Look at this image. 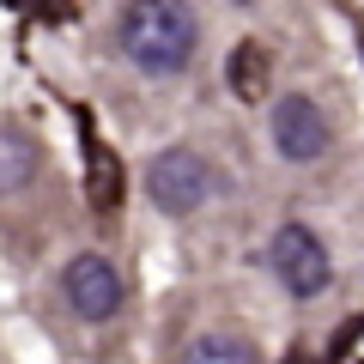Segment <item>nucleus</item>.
I'll use <instances>...</instances> for the list:
<instances>
[{
    "label": "nucleus",
    "mask_w": 364,
    "mask_h": 364,
    "mask_svg": "<svg viewBox=\"0 0 364 364\" xmlns=\"http://www.w3.org/2000/svg\"><path fill=\"white\" fill-rule=\"evenodd\" d=\"M61 298L79 322H116V310L128 304V286H122V267L97 249H79L61 267Z\"/></svg>",
    "instance_id": "nucleus-4"
},
{
    "label": "nucleus",
    "mask_w": 364,
    "mask_h": 364,
    "mask_svg": "<svg viewBox=\"0 0 364 364\" xmlns=\"http://www.w3.org/2000/svg\"><path fill=\"white\" fill-rule=\"evenodd\" d=\"M182 364H261V358H255V346L237 340V334H200L195 346L182 352Z\"/></svg>",
    "instance_id": "nucleus-8"
},
{
    "label": "nucleus",
    "mask_w": 364,
    "mask_h": 364,
    "mask_svg": "<svg viewBox=\"0 0 364 364\" xmlns=\"http://www.w3.org/2000/svg\"><path fill=\"white\" fill-rule=\"evenodd\" d=\"M43 170V152L25 128H0V195H25Z\"/></svg>",
    "instance_id": "nucleus-6"
},
{
    "label": "nucleus",
    "mask_w": 364,
    "mask_h": 364,
    "mask_svg": "<svg viewBox=\"0 0 364 364\" xmlns=\"http://www.w3.org/2000/svg\"><path fill=\"white\" fill-rule=\"evenodd\" d=\"M267 267H273V279H279L298 304L322 298V291L334 286V255H328V243L310 231V225H298V219H286L279 231H273Z\"/></svg>",
    "instance_id": "nucleus-3"
},
{
    "label": "nucleus",
    "mask_w": 364,
    "mask_h": 364,
    "mask_svg": "<svg viewBox=\"0 0 364 364\" xmlns=\"http://www.w3.org/2000/svg\"><path fill=\"white\" fill-rule=\"evenodd\" d=\"M116 43L146 79H176L195 67L200 49V18L176 0H140L116 13Z\"/></svg>",
    "instance_id": "nucleus-1"
},
{
    "label": "nucleus",
    "mask_w": 364,
    "mask_h": 364,
    "mask_svg": "<svg viewBox=\"0 0 364 364\" xmlns=\"http://www.w3.org/2000/svg\"><path fill=\"white\" fill-rule=\"evenodd\" d=\"M273 152L286 158V164H316V158H328V146H334V128H328L322 104H316L310 91H286V97H273Z\"/></svg>",
    "instance_id": "nucleus-5"
},
{
    "label": "nucleus",
    "mask_w": 364,
    "mask_h": 364,
    "mask_svg": "<svg viewBox=\"0 0 364 364\" xmlns=\"http://www.w3.org/2000/svg\"><path fill=\"white\" fill-rule=\"evenodd\" d=\"M286 364H316V358H310V352H286Z\"/></svg>",
    "instance_id": "nucleus-9"
},
{
    "label": "nucleus",
    "mask_w": 364,
    "mask_h": 364,
    "mask_svg": "<svg viewBox=\"0 0 364 364\" xmlns=\"http://www.w3.org/2000/svg\"><path fill=\"white\" fill-rule=\"evenodd\" d=\"M267 67H273V61H267L261 43H237V49H231V67H225V73H231V91L243 97V104L267 91Z\"/></svg>",
    "instance_id": "nucleus-7"
},
{
    "label": "nucleus",
    "mask_w": 364,
    "mask_h": 364,
    "mask_svg": "<svg viewBox=\"0 0 364 364\" xmlns=\"http://www.w3.org/2000/svg\"><path fill=\"white\" fill-rule=\"evenodd\" d=\"M213 164L195 152V146H164V152L146 164V200H152L158 213H170V219H188V213H200L213 200Z\"/></svg>",
    "instance_id": "nucleus-2"
}]
</instances>
